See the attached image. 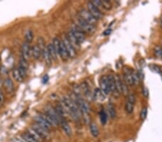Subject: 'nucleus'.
Masks as SVG:
<instances>
[{
  "label": "nucleus",
  "instance_id": "f257e3e1",
  "mask_svg": "<svg viewBox=\"0 0 162 142\" xmlns=\"http://www.w3.org/2000/svg\"><path fill=\"white\" fill-rule=\"evenodd\" d=\"M34 119H35V123L41 126V127L45 129L46 130L49 131L52 129V126H54L52 120L44 113H40L38 114L35 115V116L34 117Z\"/></svg>",
  "mask_w": 162,
  "mask_h": 142
},
{
  "label": "nucleus",
  "instance_id": "f03ea898",
  "mask_svg": "<svg viewBox=\"0 0 162 142\" xmlns=\"http://www.w3.org/2000/svg\"><path fill=\"white\" fill-rule=\"evenodd\" d=\"M44 113L46 114L49 117V118L52 120L54 126H57L58 125H59L60 118L58 116V113H57L56 110L55 108L50 106V105H48V106H46L45 107V112H44Z\"/></svg>",
  "mask_w": 162,
  "mask_h": 142
},
{
  "label": "nucleus",
  "instance_id": "7ed1b4c3",
  "mask_svg": "<svg viewBox=\"0 0 162 142\" xmlns=\"http://www.w3.org/2000/svg\"><path fill=\"white\" fill-rule=\"evenodd\" d=\"M77 26L79 28L81 29L84 32L87 33H94L95 32V27L94 25L89 24L87 22H85L84 20H83L82 19L80 18L79 17H78L77 18Z\"/></svg>",
  "mask_w": 162,
  "mask_h": 142
},
{
  "label": "nucleus",
  "instance_id": "20e7f679",
  "mask_svg": "<svg viewBox=\"0 0 162 142\" xmlns=\"http://www.w3.org/2000/svg\"><path fill=\"white\" fill-rule=\"evenodd\" d=\"M79 17L85 22H87V23L92 24V25L94 26V24L97 22V20L90 14L89 11L88 10L85 9H82L80 10L79 12Z\"/></svg>",
  "mask_w": 162,
  "mask_h": 142
},
{
  "label": "nucleus",
  "instance_id": "39448f33",
  "mask_svg": "<svg viewBox=\"0 0 162 142\" xmlns=\"http://www.w3.org/2000/svg\"><path fill=\"white\" fill-rule=\"evenodd\" d=\"M87 8H88V11H89L90 14H91L97 20H100V19L102 18L103 14L102 13V11H100V9H98L97 7H96L95 6L93 5L91 1H89V2L87 3Z\"/></svg>",
  "mask_w": 162,
  "mask_h": 142
},
{
  "label": "nucleus",
  "instance_id": "423d86ee",
  "mask_svg": "<svg viewBox=\"0 0 162 142\" xmlns=\"http://www.w3.org/2000/svg\"><path fill=\"white\" fill-rule=\"evenodd\" d=\"M31 128L33 129L34 130L42 137V139H43V140L44 139H48L51 137L49 131L46 130V129H44V128L41 127V126L38 125L37 123H33V124L32 125V126H31Z\"/></svg>",
  "mask_w": 162,
  "mask_h": 142
},
{
  "label": "nucleus",
  "instance_id": "0eeeda50",
  "mask_svg": "<svg viewBox=\"0 0 162 142\" xmlns=\"http://www.w3.org/2000/svg\"><path fill=\"white\" fill-rule=\"evenodd\" d=\"M71 32H72V34H74V36L75 37V38L77 39V41L81 44L86 39V35L85 32L82 31L80 28H79L77 25L74 26V27L71 28Z\"/></svg>",
  "mask_w": 162,
  "mask_h": 142
},
{
  "label": "nucleus",
  "instance_id": "6e6552de",
  "mask_svg": "<svg viewBox=\"0 0 162 142\" xmlns=\"http://www.w3.org/2000/svg\"><path fill=\"white\" fill-rule=\"evenodd\" d=\"M62 41L63 42H64V45H65L67 52H68V54L69 57H71V58H74V57H75L76 55H77V51H76V49L74 48V47L72 46V44L69 42V41H68V39H67L66 36H65V37H64Z\"/></svg>",
  "mask_w": 162,
  "mask_h": 142
},
{
  "label": "nucleus",
  "instance_id": "1a4fd4ad",
  "mask_svg": "<svg viewBox=\"0 0 162 142\" xmlns=\"http://www.w3.org/2000/svg\"><path fill=\"white\" fill-rule=\"evenodd\" d=\"M100 90L102 92L104 96H107L110 93V87H109L108 77L107 76H102L100 81Z\"/></svg>",
  "mask_w": 162,
  "mask_h": 142
},
{
  "label": "nucleus",
  "instance_id": "9d476101",
  "mask_svg": "<svg viewBox=\"0 0 162 142\" xmlns=\"http://www.w3.org/2000/svg\"><path fill=\"white\" fill-rule=\"evenodd\" d=\"M21 55H22L21 57L28 61L31 55V47L30 43L25 41L24 42L23 44H22V47H21Z\"/></svg>",
  "mask_w": 162,
  "mask_h": 142
},
{
  "label": "nucleus",
  "instance_id": "9b49d317",
  "mask_svg": "<svg viewBox=\"0 0 162 142\" xmlns=\"http://www.w3.org/2000/svg\"><path fill=\"white\" fill-rule=\"evenodd\" d=\"M108 77V83H109V87H110V91L114 95L115 97H118L120 96V93L117 92V89H116L115 86V77L112 75H110Z\"/></svg>",
  "mask_w": 162,
  "mask_h": 142
},
{
  "label": "nucleus",
  "instance_id": "f8f14e48",
  "mask_svg": "<svg viewBox=\"0 0 162 142\" xmlns=\"http://www.w3.org/2000/svg\"><path fill=\"white\" fill-rule=\"evenodd\" d=\"M123 76H124L125 82L128 85L132 86L133 85V77H132V70H129L127 67H125L123 70Z\"/></svg>",
  "mask_w": 162,
  "mask_h": 142
},
{
  "label": "nucleus",
  "instance_id": "ddd939ff",
  "mask_svg": "<svg viewBox=\"0 0 162 142\" xmlns=\"http://www.w3.org/2000/svg\"><path fill=\"white\" fill-rule=\"evenodd\" d=\"M66 36L67 39H68V40L69 41V42L72 44V46L76 49V50H77V49H79L80 43L77 41V40L75 38L74 34H72L71 30L67 33V34Z\"/></svg>",
  "mask_w": 162,
  "mask_h": 142
},
{
  "label": "nucleus",
  "instance_id": "4468645a",
  "mask_svg": "<svg viewBox=\"0 0 162 142\" xmlns=\"http://www.w3.org/2000/svg\"><path fill=\"white\" fill-rule=\"evenodd\" d=\"M3 85L5 87V90L8 92V93H12L14 90V83L12 79L9 77H7L3 81Z\"/></svg>",
  "mask_w": 162,
  "mask_h": 142
},
{
  "label": "nucleus",
  "instance_id": "2eb2a0df",
  "mask_svg": "<svg viewBox=\"0 0 162 142\" xmlns=\"http://www.w3.org/2000/svg\"><path fill=\"white\" fill-rule=\"evenodd\" d=\"M31 55L35 60H38L42 55V51L37 44L31 47Z\"/></svg>",
  "mask_w": 162,
  "mask_h": 142
},
{
  "label": "nucleus",
  "instance_id": "dca6fc26",
  "mask_svg": "<svg viewBox=\"0 0 162 142\" xmlns=\"http://www.w3.org/2000/svg\"><path fill=\"white\" fill-rule=\"evenodd\" d=\"M59 56L61 57V58H62L63 60H67L68 58H69V56H68V52H67L66 49V47H65V45H64L63 41H61Z\"/></svg>",
  "mask_w": 162,
  "mask_h": 142
},
{
  "label": "nucleus",
  "instance_id": "f3484780",
  "mask_svg": "<svg viewBox=\"0 0 162 142\" xmlns=\"http://www.w3.org/2000/svg\"><path fill=\"white\" fill-rule=\"evenodd\" d=\"M59 125L61 126L62 129L64 130V133H65L67 136H71V134H72V130H71V126H69V124L67 123L66 120H63V121H61Z\"/></svg>",
  "mask_w": 162,
  "mask_h": 142
},
{
  "label": "nucleus",
  "instance_id": "a211bd4d",
  "mask_svg": "<svg viewBox=\"0 0 162 142\" xmlns=\"http://www.w3.org/2000/svg\"><path fill=\"white\" fill-rule=\"evenodd\" d=\"M42 56L43 58L44 62H45V65L48 66H50L51 65V63H52V60H51V57L50 56L49 52H48V50L47 47L43 50L42 52Z\"/></svg>",
  "mask_w": 162,
  "mask_h": 142
},
{
  "label": "nucleus",
  "instance_id": "6ab92c4d",
  "mask_svg": "<svg viewBox=\"0 0 162 142\" xmlns=\"http://www.w3.org/2000/svg\"><path fill=\"white\" fill-rule=\"evenodd\" d=\"M89 131L90 133H91L92 136L94 138H97L100 134V132H99L98 127H97V124L94 122H91L89 124Z\"/></svg>",
  "mask_w": 162,
  "mask_h": 142
},
{
  "label": "nucleus",
  "instance_id": "aec40b11",
  "mask_svg": "<svg viewBox=\"0 0 162 142\" xmlns=\"http://www.w3.org/2000/svg\"><path fill=\"white\" fill-rule=\"evenodd\" d=\"M28 132L31 135V136H32V137L35 139V141L36 142L43 141V139H42V137H41V136H40V135L38 134V133H37V132L35 131L33 129H32V128H30V129H28Z\"/></svg>",
  "mask_w": 162,
  "mask_h": 142
},
{
  "label": "nucleus",
  "instance_id": "412c9836",
  "mask_svg": "<svg viewBox=\"0 0 162 142\" xmlns=\"http://www.w3.org/2000/svg\"><path fill=\"white\" fill-rule=\"evenodd\" d=\"M47 48H48V52H49V55H50V56H51L52 61L53 60H54V61H56L57 55H56V51H55V50H54V46H53L52 43H50V44L47 46Z\"/></svg>",
  "mask_w": 162,
  "mask_h": 142
},
{
  "label": "nucleus",
  "instance_id": "4be33fe9",
  "mask_svg": "<svg viewBox=\"0 0 162 142\" xmlns=\"http://www.w3.org/2000/svg\"><path fill=\"white\" fill-rule=\"evenodd\" d=\"M53 46L55 50L57 56L59 55V52H60V45H61V40L58 38V37H54L53 39Z\"/></svg>",
  "mask_w": 162,
  "mask_h": 142
},
{
  "label": "nucleus",
  "instance_id": "5701e85b",
  "mask_svg": "<svg viewBox=\"0 0 162 142\" xmlns=\"http://www.w3.org/2000/svg\"><path fill=\"white\" fill-rule=\"evenodd\" d=\"M114 77L115 81L116 89H117V92L120 94V93H122V83H123V80H121L118 74L115 75V76H114Z\"/></svg>",
  "mask_w": 162,
  "mask_h": 142
},
{
  "label": "nucleus",
  "instance_id": "b1692460",
  "mask_svg": "<svg viewBox=\"0 0 162 142\" xmlns=\"http://www.w3.org/2000/svg\"><path fill=\"white\" fill-rule=\"evenodd\" d=\"M80 87H81V92H82V93H84L86 96L88 97L89 96L91 95V92H90L89 87L88 84H87L86 82H83V83H81V84L80 85Z\"/></svg>",
  "mask_w": 162,
  "mask_h": 142
},
{
  "label": "nucleus",
  "instance_id": "393cba45",
  "mask_svg": "<svg viewBox=\"0 0 162 142\" xmlns=\"http://www.w3.org/2000/svg\"><path fill=\"white\" fill-rule=\"evenodd\" d=\"M12 75H13V77L15 78V80H16L17 82L18 83H22L24 79L22 78V77L21 76V75L20 74L19 70H18V68H15L12 71Z\"/></svg>",
  "mask_w": 162,
  "mask_h": 142
},
{
  "label": "nucleus",
  "instance_id": "a878e982",
  "mask_svg": "<svg viewBox=\"0 0 162 142\" xmlns=\"http://www.w3.org/2000/svg\"><path fill=\"white\" fill-rule=\"evenodd\" d=\"M21 139L25 141V142H36L35 139L32 137L31 134L28 131L25 132L21 135Z\"/></svg>",
  "mask_w": 162,
  "mask_h": 142
},
{
  "label": "nucleus",
  "instance_id": "bb28decb",
  "mask_svg": "<svg viewBox=\"0 0 162 142\" xmlns=\"http://www.w3.org/2000/svg\"><path fill=\"white\" fill-rule=\"evenodd\" d=\"M132 77H133V85H139L140 81V77H139L138 72L136 71V70H133V71H132Z\"/></svg>",
  "mask_w": 162,
  "mask_h": 142
},
{
  "label": "nucleus",
  "instance_id": "cd10ccee",
  "mask_svg": "<svg viewBox=\"0 0 162 142\" xmlns=\"http://www.w3.org/2000/svg\"><path fill=\"white\" fill-rule=\"evenodd\" d=\"M33 37H34L33 32L31 30H28L26 32H25V42H27L28 43H31V42L33 41Z\"/></svg>",
  "mask_w": 162,
  "mask_h": 142
},
{
  "label": "nucleus",
  "instance_id": "c85d7f7f",
  "mask_svg": "<svg viewBox=\"0 0 162 142\" xmlns=\"http://www.w3.org/2000/svg\"><path fill=\"white\" fill-rule=\"evenodd\" d=\"M94 98L97 100H102L104 99V95L103 94L102 92L101 91L100 89H95L94 90Z\"/></svg>",
  "mask_w": 162,
  "mask_h": 142
},
{
  "label": "nucleus",
  "instance_id": "c756f323",
  "mask_svg": "<svg viewBox=\"0 0 162 142\" xmlns=\"http://www.w3.org/2000/svg\"><path fill=\"white\" fill-rule=\"evenodd\" d=\"M108 112H109V114H110V118L112 119H114L116 117V110H115V108L114 107L113 104H109L108 105Z\"/></svg>",
  "mask_w": 162,
  "mask_h": 142
},
{
  "label": "nucleus",
  "instance_id": "7c9ffc66",
  "mask_svg": "<svg viewBox=\"0 0 162 142\" xmlns=\"http://www.w3.org/2000/svg\"><path fill=\"white\" fill-rule=\"evenodd\" d=\"M37 45L38 46L40 49L41 50V51L43 52V50L46 47V45H45V40L42 37H39L38 39V44Z\"/></svg>",
  "mask_w": 162,
  "mask_h": 142
},
{
  "label": "nucleus",
  "instance_id": "2f4dec72",
  "mask_svg": "<svg viewBox=\"0 0 162 142\" xmlns=\"http://www.w3.org/2000/svg\"><path fill=\"white\" fill-rule=\"evenodd\" d=\"M133 108H134V104L130 102L127 101L125 103V111L127 113L130 114V113H133Z\"/></svg>",
  "mask_w": 162,
  "mask_h": 142
},
{
  "label": "nucleus",
  "instance_id": "473e14b6",
  "mask_svg": "<svg viewBox=\"0 0 162 142\" xmlns=\"http://www.w3.org/2000/svg\"><path fill=\"white\" fill-rule=\"evenodd\" d=\"M102 7L107 10H110L112 8L111 2L108 0H101Z\"/></svg>",
  "mask_w": 162,
  "mask_h": 142
},
{
  "label": "nucleus",
  "instance_id": "72a5a7b5",
  "mask_svg": "<svg viewBox=\"0 0 162 142\" xmlns=\"http://www.w3.org/2000/svg\"><path fill=\"white\" fill-rule=\"evenodd\" d=\"M147 113H148L147 108H146V106H144V107L142 108L141 112H140V118L141 121H144L145 119L146 118V117H147Z\"/></svg>",
  "mask_w": 162,
  "mask_h": 142
},
{
  "label": "nucleus",
  "instance_id": "f704fd0d",
  "mask_svg": "<svg viewBox=\"0 0 162 142\" xmlns=\"http://www.w3.org/2000/svg\"><path fill=\"white\" fill-rule=\"evenodd\" d=\"M100 120H101V123L102 125H104L107 122V115L106 113L104 112V110H102L100 113Z\"/></svg>",
  "mask_w": 162,
  "mask_h": 142
},
{
  "label": "nucleus",
  "instance_id": "c9c22d12",
  "mask_svg": "<svg viewBox=\"0 0 162 142\" xmlns=\"http://www.w3.org/2000/svg\"><path fill=\"white\" fill-rule=\"evenodd\" d=\"M122 93L125 96H128V88H127V85L125 83V82L122 83Z\"/></svg>",
  "mask_w": 162,
  "mask_h": 142
},
{
  "label": "nucleus",
  "instance_id": "e433bc0d",
  "mask_svg": "<svg viewBox=\"0 0 162 142\" xmlns=\"http://www.w3.org/2000/svg\"><path fill=\"white\" fill-rule=\"evenodd\" d=\"M154 53H155V55H156L157 57H161L162 55L161 47H160V46H157V47H155Z\"/></svg>",
  "mask_w": 162,
  "mask_h": 142
},
{
  "label": "nucleus",
  "instance_id": "4c0bfd02",
  "mask_svg": "<svg viewBox=\"0 0 162 142\" xmlns=\"http://www.w3.org/2000/svg\"><path fill=\"white\" fill-rule=\"evenodd\" d=\"M127 101L134 104L135 102H136V97H135L134 95L128 94V96H127Z\"/></svg>",
  "mask_w": 162,
  "mask_h": 142
},
{
  "label": "nucleus",
  "instance_id": "58836bf2",
  "mask_svg": "<svg viewBox=\"0 0 162 142\" xmlns=\"http://www.w3.org/2000/svg\"><path fill=\"white\" fill-rule=\"evenodd\" d=\"M92 3V4L94 6H95L96 7H97L98 9H100V7H102V4H101V0H94V1H91Z\"/></svg>",
  "mask_w": 162,
  "mask_h": 142
},
{
  "label": "nucleus",
  "instance_id": "ea45409f",
  "mask_svg": "<svg viewBox=\"0 0 162 142\" xmlns=\"http://www.w3.org/2000/svg\"><path fill=\"white\" fill-rule=\"evenodd\" d=\"M111 32H112V29H110V28L107 29V30H105L104 32H103V35L108 36L111 34Z\"/></svg>",
  "mask_w": 162,
  "mask_h": 142
},
{
  "label": "nucleus",
  "instance_id": "a19ab883",
  "mask_svg": "<svg viewBox=\"0 0 162 142\" xmlns=\"http://www.w3.org/2000/svg\"><path fill=\"white\" fill-rule=\"evenodd\" d=\"M4 100H5V96L2 90H0V105H2L4 103Z\"/></svg>",
  "mask_w": 162,
  "mask_h": 142
},
{
  "label": "nucleus",
  "instance_id": "79ce46f5",
  "mask_svg": "<svg viewBox=\"0 0 162 142\" xmlns=\"http://www.w3.org/2000/svg\"><path fill=\"white\" fill-rule=\"evenodd\" d=\"M143 95L144 96L145 98L148 97V90L146 87H144L143 88Z\"/></svg>",
  "mask_w": 162,
  "mask_h": 142
},
{
  "label": "nucleus",
  "instance_id": "37998d69",
  "mask_svg": "<svg viewBox=\"0 0 162 142\" xmlns=\"http://www.w3.org/2000/svg\"><path fill=\"white\" fill-rule=\"evenodd\" d=\"M11 142H25V141L22 140V139H20V138H12L11 139Z\"/></svg>",
  "mask_w": 162,
  "mask_h": 142
},
{
  "label": "nucleus",
  "instance_id": "c03bdc74",
  "mask_svg": "<svg viewBox=\"0 0 162 142\" xmlns=\"http://www.w3.org/2000/svg\"><path fill=\"white\" fill-rule=\"evenodd\" d=\"M0 71H1V73H2V74H7L8 73L6 67L3 65H2V67H1V68H0Z\"/></svg>",
  "mask_w": 162,
  "mask_h": 142
},
{
  "label": "nucleus",
  "instance_id": "a18cd8bd",
  "mask_svg": "<svg viewBox=\"0 0 162 142\" xmlns=\"http://www.w3.org/2000/svg\"><path fill=\"white\" fill-rule=\"evenodd\" d=\"M48 80H49V77H48V75H45L43 76V79H42L43 83H48Z\"/></svg>",
  "mask_w": 162,
  "mask_h": 142
},
{
  "label": "nucleus",
  "instance_id": "49530a36",
  "mask_svg": "<svg viewBox=\"0 0 162 142\" xmlns=\"http://www.w3.org/2000/svg\"><path fill=\"white\" fill-rule=\"evenodd\" d=\"M2 85H3V80H2V77H0V87Z\"/></svg>",
  "mask_w": 162,
  "mask_h": 142
},
{
  "label": "nucleus",
  "instance_id": "de8ad7c7",
  "mask_svg": "<svg viewBox=\"0 0 162 142\" xmlns=\"http://www.w3.org/2000/svg\"><path fill=\"white\" fill-rule=\"evenodd\" d=\"M161 27H162V21H161Z\"/></svg>",
  "mask_w": 162,
  "mask_h": 142
},
{
  "label": "nucleus",
  "instance_id": "09e8293b",
  "mask_svg": "<svg viewBox=\"0 0 162 142\" xmlns=\"http://www.w3.org/2000/svg\"><path fill=\"white\" fill-rule=\"evenodd\" d=\"M161 59H162V55H161Z\"/></svg>",
  "mask_w": 162,
  "mask_h": 142
}]
</instances>
